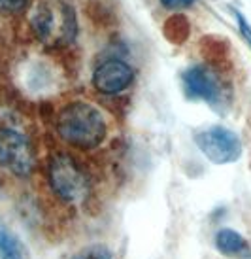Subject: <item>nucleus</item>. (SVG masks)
Masks as SVG:
<instances>
[{"instance_id":"nucleus-3","label":"nucleus","mask_w":251,"mask_h":259,"mask_svg":"<svg viewBox=\"0 0 251 259\" xmlns=\"http://www.w3.org/2000/svg\"><path fill=\"white\" fill-rule=\"evenodd\" d=\"M181 87L187 99L206 102L215 110H221L229 104V87L225 85L214 66H208L206 63L187 66L181 72Z\"/></svg>"},{"instance_id":"nucleus-6","label":"nucleus","mask_w":251,"mask_h":259,"mask_svg":"<svg viewBox=\"0 0 251 259\" xmlns=\"http://www.w3.org/2000/svg\"><path fill=\"white\" fill-rule=\"evenodd\" d=\"M134 81V70L121 59H108L93 72V85L102 95H119Z\"/></svg>"},{"instance_id":"nucleus-4","label":"nucleus","mask_w":251,"mask_h":259,"mask_svg":"<svg viewBox=\"0 0 251 259\" xmlns=\"http://www.w3.org/2000/svg\"><path fill=\"white\" fill-rule=\"evenodd\" d=\"M194 144L202 151V155L210 159L214 165L236 163L244 151L240 137L223 125H212L194 133Z\"/></svg>"},{"instance_id":"nucleus-13","label":"nucleus","mask_w":251,"mask_h":259,"mask_svg":"<svg viewBox=\"0 0 251 259\" xmlns=\"http://www.w3.org/2000/svg\"><path fill=\"white\" fill-rule=\"evenodd\" d=\"M194 2H196V0H161L163 8H166V10H172V12H179V10L191 8Z\"/></svg>"},{"instance_id":"nucleus-5","label":"nucleus","mask_w":251,"mask_h":259,"mask_svg":"<svg viewBox=\"0 0 251 259\" xmlns=\"http://www.w3.org/2000/svg\"><path fill=\"white\" fill-rule=\"evenodd\" d=\"M0 166L19 178L34 172L36 155L27 137L14 129H0Z\"/></svg>"},{"instance_id":"nucleus-1","label":"nucleus","mask_w":251,"mask_h":259,"mask_svg":"<svg viewBox=\"0 0 251 259\" xmlns=\"http://www.w3.org/2000/svg\"><path fill=\"white\" fill-rule=\"evenodd\" d=\"M55 125L59 137L78 150H94L108 137L106 117L91 102L74 101L66 104L59 112Z\"/></svg>"},{"instance_id":"nucleus-14","label":"nucleus","mask_w":251,"mask_h":259,"mask_svg":"<svg viewBox=\"0 0 251 259\" xmlns=\"http://www.w3.org/2000/svg\"><path fill=\"white\" fill-rule=\"evenodd\" d=\"M25 6H27V0H0V10L12 12V14L21 12Z\"/></svg>"},{"instance_id":"nucleus-7","label":"nucleus","mask_w":251,"mask_h":259,"mask_svg":"<svg viewBox=\"0 0 251 259\" xmlns=\"http://www.w3.org/2000/svg\"><path fill=\"white\" fill-rule=\"evenodd\" d=\"M30 27L34 34L42 42H55L59 44L61 38V17H55V12L47 4H38L30 15Z\"/></svg>"},{"instance_id":"nucleus-15","label":"nucleus","mask_w":251,"mask_h":259,"mask_svg":"<svg viewBox=\"0 0 251 259\" xmlns=\"http://www.w3.org/2000/svg\"><path fill=\"white\" fill-rule=\"evenodd\" d=\"M234 15H236V21H238V29H240V32H242V36H244V40L251 46V25L247 21H245V17L240 12H234Z\"/></svg>"},{"instance_id":"nucleus-9","label":"nucleus","mask_w":251,"mask_h":259,"mask_svg":"<svg viewBox=\"0 0 251 259\" xmlns=\"http://www.w3.org/2000/svg\"><path fill=\"white\" fill-rule=\"evenodd\" d=\"M0 259H32L29 246L4 222H0Z\"/></svg>"},{"instance_id":"nucleus-11","label":"nucleus","mask_w":251,"mask_h":259,"mask_svg":"<svg viewBox=\"0 0 251 259\" xmlns=\"http://www.w3.org/2000/svg\"><path fill=\"white\" fill-rule=\"evenodd\" d=\"M200 51L204 59L210 61L206 63L208 66L217 65L227 59V53H229V48H227V42L219 36H204L200 40Z\"/></svg>"},{"instance_id":"nucleus-8","label":"nucleus","mask_w":251,"mask_h":259,"mask_svg":"<svg viewBox=\"0 0 251 259\" xmlns=\"http://www.w3.org/2000/svg\"><path fill=\"white\" fill-rule=\"evenodd\" d=\"M217 252L230 259H251V246L240 233L232 229H219L215 233Z\"/></svg>"},{"instance_id":"nucleus-10","label":"nucleus","mask_w":251,"mask_h":259,"mask_svg":"<svg viewBox=\"0 0 251 259\" xmlns=\"http://www.w3.org/2000/svg\"><path fill=\"white\" fill-rule=\"evenodd\" d=\"M163 32H165L166 40L170 44H183L189 38V32H191V23L183 14H174L170 15L168 19L163 25Z\"/></svg>"},{"instance_id":"nucleus-12","label":"nucleus","mask_w":251,"mask_h":259,"mask_svg":"<svg viewBox=\"0 0 251 259\" xmlns=\"http://www.w3.org/2000/svg\"><path fill=\"white\" fill-rule=\"evenodd\" d=\"M72 259H112V252L104 244H91L81 248Z\"/></svg>"},{"instance_id":"nucleus-2","label":"nucleus","mask_w":251,"mask_h":259,"mask_svg":"<svg viewBox=\"0 0 251 259\" xmlns=\"http://www.w3.org/2000/svg\"><path fill=\"white\" fill-rule=\"evenodd\" d=\"M47 178L53 193L63 202L68 204H81L87 201L91 184L89 176L83 170V166L78 163V159L70 153L59 151L49 161L47 166Z\"/></svg>"}]
</instances>
